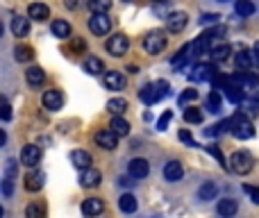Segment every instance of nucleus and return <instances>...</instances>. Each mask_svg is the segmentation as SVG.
Segmentation results:
<instances>
[{"instance_id":"nucleus-10","label":"nucleus","mask_w":259,"mask_h":218,"mask_svg":"<svg viewBox=\"0 0 259 218\" xmlns=\"http://www.w3.org/2000/svg\"><path fill=\"white\" fill-rule=\"evenodd\" d=\"M186 14L184 12H173L171 16L166 18V27H168V32H173V34H180L182 30L186 27Z\"/></svg>"},{"instance_id":"nucleus-20","label":"nucleus","mask_w":259,"mask_h":218,"mask_svg":"<svg viewBox=\"0 0 259 218\" xmlns=\"http://www.w3.org/2000/svg\"><path fill=\"white\" fill-rule=\"evenodd\" d=\"M71 161L75 164L80 171H84V168H91V164H93V157H91L86 150H75V152L71 154Z\"/></svg>"},{"instance_id":"nucleus-15","label":"nucleus","mask_w":259,"mask_h":218,"mask_svg":"<svg viewBox=\"0 0 259 218\" xmlns=\"http://www.w3.org/2000/svg\"><path fill=\"white\" fill-rule=\"evenodd\" d=\"M82 68H84L89 75H105V64H102V59H98V57H93V54H89V57L82 62Z\"/></svg>"},{"instance_id":"nucleus-53","label":"nucleus","mask_w":259,"mask_h":218,"mask_svg":"<svg viewBox=\"0 0 259 218\" xmlns=\"http://www.w3.org/2000/svg\"><path fill=\"white\" fill-rule=\"evenodd\" d=\"M157 3H162V0H157Z\"/></svg>"},{"instance_id":"nucleus-27","label":"nucleus","mask_w":259,"mask_h":218,"mask_svg":"<svg viewBox=\"0 0 259 218\" xmlns=\"http://www.w3.org/2000/svg\"><path fill=\"white\" fill-rule=\"evenodd\" d=\"M118 207H121V211H125V213H134L136 211V198L132 193H123L121 200H118Z\"/></svg>"},{"instance_id":"nucleus-4","label":"nucleus","mask_w":259,"mask_h":218,"mask_svg":"<svg viewBox=\"0 0 259 218\" xmlns=\"http://www.w3.org/2000/svg\"><path fill=\"white\" fill-rule=\"evenodd\" d=\"M105 50H107L112 57H123V54H127V50H130V39H127L125 34H114V36H109V41L105 43Z\"/></svg>"},{"instance_id":"nucleus-9","label":"nucleus","mask_w":259,"mask_h":218,"mask_svg":"<svg viewBox=\"0 0 259 218\" xmlns=\"http://www.w3.org/2000/svg\"><path fill=\"white\" fill-rule=\"evenodd\" d=\"M102 211H105V202L100 198H86L84 202H82V213H84L86 218L100 216Z\"/></svg>"},{"instance_id":"nucleus-40","label":"nucleus","mask_w":259,"mask_h":218,"mask_svg":"<svg viewBox=\"0 0 259 218\" xmlns=\"http://www.w3.org/2000/svg\"><path fill=\"white\" fill-rule=\"evenodd\" d=\"M207 152L212 154V157L216 159V161L221 164V166H227V164H225V157H223V152H221V150L216 148V145H207Z\"/></svg>"},{"instance_id":"nucleus-52","label":"nucleus","mask_w":259,"mask_h":218,"mask_svg":"<svg viewBox=\"0 0 259 218\" xmlns=\"http://www.w3.org/2000/svg\"><path fill=\"white\" fill-rule=\"evenodd\" d=\"M218 3H225V0H218Z\"/></svg>"},{"instance_id":"nucleus-46","label":"nucleus","mask_w":259,"mask_h":218,"mask_svg":"<svg viewBox=\"0 0 259 218\" xmlns=\"http://www.w3.org/2000/svg\"><path fill=\"white\" fill-rule=\"evenodd\" d=\"M12 191H14L12 180H9V177H5V180H3V193H5V198H9V195H12Z\"/></svg>"},{"instance_id":"nucleus-16","label":"nucleus","mask_w":259,"mask_h":218,"mask_svg":"<svg viewBox=\"0 0 259 218\" xmlns=\"http://www.w3.org/2000/svg\"><path fill=\"white\" fill-rule=\"evenodd\" d=\"M43 182H45V175L41 171H32V173H27L25 175V189L27 191H32V193H34V191H41L43 189Z\"/></svg>"},{"instance_id":"nucleus-5","label":"nucleus","mask_w":259,"mask_h":218,"mask_svg":"<svg viewBox=\"0 0 259 218\" xmlns=\"http://www.w3.org/2000/svg\"><path fill=\"white\" fill-rule=\"evenodd\" d=\"M89 27L95 36H105V34H109V30H112V18H109L107 14H93L89 21Z\"/></svg>"},{"instance_id":"nucleus-6","label":"nucleus","mask_w":259,"mask_h":218,"mask_svg":"<svg viewBox=\"0 0 259 218\" xmlns=\"http://www.w3.org/2000/svg\"><path fill=\"white\" fill-rule=\"evenodd\" d=\"M39 161H41V148L39 145L30 143L21 150V164L23 166H36Z\"/></svg>"},{"instance_id":"nucleus-8","label":"nucleus","mask_w":259,"mask_h":218,"mask_svg":"<svg viewBox=\"0 0 259 218\" xmlns=\"http://www.w3.org/2000/svg\"><path fill=\"white\" fill-rule=\"evenodd\" d=\"M214 77H216V68H214V64H198V66L193 68V75H191V80L195 82H214Z\"/></svg>"},{"instance_id":"nucleus-29","label":"nucleus","mask_w":259,"mask_h":218,"mask_svg":"<svg viewBox=\"0 0 259 218\" xmlns=\"http://www.w3.org/2000/svg\"><path fill=\"white\" fill-rule=\"evenodd\" d=\"M221 104H223L221 93H218V89H214L212 93L207 95V109H209L212 114H218V112H221Z\"/></svg>"},{"instance_id":"nucleus-51","label":"nucleus","mask_w":259,"mask_h":218,"mask_svg":"<svg viewBox=\"0 0 259 218\" xmlns=\"http://www.w3.org/2000/svg\"><path fill=\"white\" fill-rule=\"evenodd\" d=\"M252 52H254V57H257V59H259V41H257V43H254V48H252Z\"/></svg>"},{"instance_id":"nucleus-32","label":"nucleus","mask_w":259,"mask_h":218,"mask_svg":"<svg viewBox=\"0 0 259 218\" xmlns=\"http://www.w3.org/2000/svg\"><path fill=\"white\" fill-rule=\"evenodd\" d=\"M230 54H232V45L230 43H221V45H216V48L212 50V57L216 59V62H225Z\"/></svg>"},{"instance_id":"nucleus-45","label":"nucleus","mask_w":259,"mask_h":218,"mask_svg":"<svg viewBox=\"0 0 259 218\" xmlns=\"http://www.w3.org/2000/svg\"><path fill=\"white\" fill-rule=\"evenodd\" d=\"M0 116H3V121H9V118H12V107H9L7 100H3V109H0Z\"/></svg>"},{"instance_id":"nucleus-12","label":"nucleus","mask_w":259,"mask_h":218,"mask_svg":"<svg viewBox=\"0 0 259 218\" xmlns=\"http://www.w3.org/2000/svg\"><path fill=\"white\" fill-rule=\"evenodd\" d=\"M102 82L109 91H121L123 86H125V77H123V73H118V71H107L102 75Z\"/></svg>"},{"instance_id":"nucleus-11","label":"nucleus","mask_w":259,"mask_h":218,"mask_svg":"<svg viewBox=\"0 0 259 218\" xmlns=\"http://www.w3.org/2000/svg\"><path fill=\"white\" fill-rule=\"evenodd\" d=\"M127 171H130V175L134 177V180H143L150 173V164L145 161V159H132V161L127 164Z\"/></svg>"},{"instance_id":"nucleus-14","label":"nucleus","mask_w":259,"mask_h":218,"mask_svg":"<svg viewBox=\"0 0 259 218\" xmlns=\"http://www.w3.org/2000/svg\"><path fill=\"white\" fill-rule=\"evenodd\" d=\"M95 143H98L100 148H105V150H114L118 145V136L114 134L112 130H102V132L95 134Z\"/></svg>"},{"instance_id":"nucleus-36","label":"nucleus","mask_w":259,"mask_h":218,"mask_svg":"<svg viewBox=\"0 0 259 218\" xmlns=\"http://www.w3.org/2000/svg\"><path fill=\"white\" fill-rule=\"evenodd\" d=\"M184 121L186 123H202V112L198 107H189L184 112Z\"/></svg>"},{"instance_id":"nucleus-18","label":"nucleus","mask_w":259,"mask_h":218,"mask_svg":"<svg viewBox=\"0 0 259 218\" xmlns=\"http://www.w3.org/2000/svg\"><path fill=\"white\" fill-rule=\"evenodd\" d=\"M12 32H14V36H27L30 34V18L14 16L12 18Z\"/></svg>"},{"instance_id":"nucleus-26","label":"nucleus","mask_w":259,"mask_h":218,"mask_svg":"<svg viewBox=\"0 0 259 218\" xmlns=\"http://www.w3.org/2000/svg\"><path fill=\"white\" fill-rule=\"evenodd\" d=\"M53 34L57 36V39H68V36H71V25H68V21L57 18V21L53 23Z\"/></svg>"},{"instance_id":"nucleus-24","label":"nucleus","mask_w":259,"mask_h":218,"mask_svg":"<svg viewBox=\"0 0 259 218\" xmlns=\"http://www.w3.org/2000/svg\"><path fill=\"white\" fill-rule=\"evenodd\" d=\"M109 130H112L116 136H125V134H130V123L121 116H114L112 123H109Z\"/></svg>"},{"instance_id":"nucleus-43","label":"nucleus","mask_w":259,"mask_h":218,"mask_svg":"<svg viewBox=\"0 0 259 218\" xmlns=\"http://www.w3.org/2000/svg\"><path fill=\"white\" fill-rule=\"evenodd\" d=\"M14 175H16V161H12V159H9V161L5 164V177H9V180H12Z\"/></svg>"},{"instance_id":"nucleus-41","label":"nucleus","mask_w":259,"mask_h":218,"mask_svg":"<svg viewBox=\"0 0 259 218\" xmlns=\"http://www.w3.org/2000/svg\"><path fill=\"white\" fill-rule=\"evenodd\" d=\"M171 118H173V112H164L162 114V118H159V121H157V130H166V125H168V123H171Z\"/></svg>"},{"instance_id":"nucleus-31","label":"nucleus","mask_w":259,"mask_h":218,"mask_svg":"<svg viewBox=\"0 0 259 218\" xmlns=\"http://www.w3.org/2000/svg\"><path fill=\"white\" fill-rule=\"evenodd\" d=\"M107 109L114 114V116H121V114L127 109V100L125 98H112L107 102Z\"/></svg>"},{"instance_id":"nucleus-1","label":"nucleus","mask_w":259,"mask_h":218,"mask_svg":"<svg viewBox=\"0 0 259 218\" xmlns=\"http://www.w3.org/2000/svg\"><path fill=\"white\" fill-rule=\"evenodd\" d=\"M254 166V159L250 152H245V150H239V152L232 154L230 159V168L234 173H239V175H245V173H250Z\"/></svg>"},{"instance_id":"nucleus-7","label":"nucleus","mask_w":259,"mask_h":218,"mask_svg":"<svg viewBox=\"0 0 259 218\" xmlns=\"http://www.w3.org/2000/svg\"><path fill=\"white\" fill-rule=\"evenodd\" d=\"M64 104V95L59 89H48L43 93V107L50 109V112H57V109H62Z\"/></svg>"},{"instance_id":"nucleus-3","label":"nucleus","mask_w":259,"mask_h":218,"mask_svg":"<svg viewBox=\"0 0 259 218\" xmlns=\"http://www.w3.org/2000/svg\"><path fill=\"white\" fill-rule=\"evenodd\" d=\"M232 134H234L236 139H252L254 127L243 114H236V116L232 118Z\"/></svg>"},{"instance_id":"nucleus-19","label":"nucleus","mask_w":259,"mask_h":218,"mask_svg":"<svg viewBox=\"0 0 259 218\" xmlns=\"http://www.w3.org/2000/svg\"><path fill=\"white\" fill-rule=\"evenodd\" d=\"M218 216H223V218H232L236 211H239V204H236V200H232V198H225V200H221L218 202Z\"/></svg>"},{"instance_id":"nucleus-42","label":"nucleus","mask_w":259,"mask_h":218,"mask_svg":"<svg viewBox=\"0 0 259 218\" xmlns=\"http://www.w3.org/2000/svg\"><path fill=\"white\" fill-rule=\"evenodd\" d=\"M243 189H245V193H250V198H252V202H254V204H259V189H257V186H250V184H245Z\"/></svg>"},{"instance_id":"nucleus-28","label":"nucleus","mask_w":259,"mask_h":218,"mask_svg":"<svg viewBox=\"0 0 259 218\" xmlns=\"http://www.w3.org/2000/svg\"><path fill=\"white\" fill-rule=\"evenodd\" d=\"M216 195H218V186L214 184V182H204V184L200 186V191H198L200 200H214Z\"/></svg>"},{"instance_id":"nucleus-33","label":"nucleus","mask_w":259,"mask_h":218,"mask_svg":"<svg viewBox=\"0 0 259 218\" xmlns=\"http://www.w3.org/2000/svg\"><path fill=\"white\" fill-rule=\"evenodd\" d=\"M14 57H16V62H30V59L34 57V50H32L30 45H16Z\"/></svg>"},{"instance_id":"nucleus-23","label":"nucleus","mask_w":259,"mask_h":218,"mask_svg":"<svg viewBox=\"0 0 259 218\" xmlns=\"http://www.w3.org/2000/svg\"><path fill=\"white\" fill-rule=\"evenodd\" d=\"M139 98H141V102H145V104H154L159 100L157 86H154V84H145L143 89L139 91Z\"/></svg>"},{"instance_id":"nucleus-48","label":"nucleus","mask_w":259,"mask_h":218,"mask_svg":"<svg viewBox=\"0 0 259 218\" xmlns=\"http://www.w3.org/2000/svg\"><path fill=\"white\" fill-rule=\"evenodd\" d=\"M218 14H204L202 18H200V23H204V25H209V23H218Z\"/></svg>"},{"instance_id":"nucleus-25","label":"nucleus","mask_w":259,"mask_h":218,"mask_svg":"<svg viewBox=\"0 0 259 218\" xmlns=\"http://www.w3.org/2000/svg\"><path fill=\"white\" fill-rule=\"evenodd\" d=\"M254 62H259V59L254 57V52H248V50H241V52L236 54V66H239L241 71H248V68L252 66Z\"/></svg>"},{"instance_id":"nucleus-44","label":"nucleus","mask_w":259,"mask_h":218,"mask_svg":"<svg viewBox=\"0 0 259 218\" xmlns=\"http://www.w3.org/2000/svg\"><path fill=\"white\" fill-rule=\"evenodd\" d=\"M180 139L184 141V143H189V145H198V143H195V139L191 136L189 130H180Z\"/></svg>"},{"instance_id":"nucleus-37","label":"nucleus","mask_w":259,"mask_h":218,"mask_svg":"<svg viewBox=\"0 0 259 218\" xmlns=\"http://www.w3.org/2000/svg\"><path fill=\"white\" fill-rule=\"evenodd\" d=\"M223 34H225V27H223V25H216V27H212V30H207V32H204V39H207V41H212V39H216V36H218V39H221V36Z\"/></svg>"},{"instance_id":"nucleus-49","label":"nucleus","mask_w":259,"mask_h":218,"mask_svg":"<svg viewBox=\"0 0 259 218\" xmlns=\"http://www.w3.org/2000/svg\"><path fill=\"white\" fill-rule=\"evenodd\" d=\"M154 86H157V91H159V98L168 93V82H166V80H159V82H157V84H154Z\"/></svg>"},{"instance_id":"nucleus-30","label":"nucleus","mask_w":259,"mask_h":218,"mask_svg":"<svg viewBox=\"0 0 259 218\" xmlns=\"http://www.w3.org/2000/svg\"><path fill=\"white\" fill-rule=\"evenodd\" d=\"M234 9H236V14H239V16H252V14H254V3H252V0H236Z\"/></svg>"},{"instance_id":"nucleus-39","label":"nucleus","mask_w":259,"mask_h":218,"mask_svg":"<svg viewBox=\"0 0 259 218\" xmlns=\"http://www.w3.org/2000/svg\"><path fill=\"white\" fill-rule=\"evenodd\" d=\"M195 98H198V91H195V89H184V93L177 98V102L186 104V102H191V100H195Z\"/></svg>"},{"instance_id":"nucleus-13","label":"nucleus","mask_w":259,"mask_h":218,"mask_svg":"<svg viewBox=\"0 0 259 218\" xmlns=\"http://www.w3.org/2000/svg\"><path fill=\"white\" fill-rule=\"evenodd\" d=\"M100 180H102V175H100V171H95L93 166L84 168V171L80 173V184L86 186V189H93V186H98Z\"/></svg>"},{"instance_id":"nucleus-2","label":"nucleus","mask_w":259,"mask_h":218,"mask_svg":"<svg viewBox=\"0 0 259 218\" xmlns=\"http://www.w3.org/2000/svg\"><path fill=\"white\" fill-rule=\"evenodd\" d=\"M164 48H166V36H164V32L152 30L143 36V50L148 54H159V52H164Z\"/></svg>"},{"instance_id":"nucleus-35","label":"nucleus","mask_w":259,"mask_h":218,"mask_svg":"<svg viewBox=\"0 0 259 218\" xmlns=\"http://www.w3.org/2000/svg\"><path fill=\"white\" fill-rule=\"evenodd\" d=\"M25 218H45V207L43 204H30L25 209Z\"/></svg>"},{"instance_id":"nucleus-17","label":"nucleus","mask_w":259,"mask_h":218,"mask_svg":"<svg viewBox=\"0 0 259 218\" xmlns=\"http://www.w3.org/2000/svg\"><path fill=\"white\" fill-rule=\"evenodd\" d=\"M182 175H184V168H182L180 161H168L166 166H164V177H166L168 182L182 180Z\"/></svg>"},{"instance_id":"nucleus-47","label":"nucleus","mask_w":259,"mask_h":218,"mask_svg":"<svg viewBox=\"0 0 259 218\" xmlns=\"http://www.w3.org/2000/svg\"><path fill=\"white\" fill-rule=\"evenodd\" d=\"M73 52H84V41L77 39V36H73V45H71Z\"/></svg>"},{"instance_id":"nucleus-21","label":"nucleus","mask_w":259,"mask_h":218,"mask_svg":"<svg viewBox=\"0 0 259 218\" xmlns=\"http://www.w3.org/2000/svg\"><path fill=\"white\" fill-rule=\"evenodd\" d=\"M27 14H30V18H34V21L50 18V9H48V5H43V3H32L30 7H27Z\"/></svg>"},{"instance_id":"nucleus-50","label":"nucleus","mask_w":259,"mask_h":218,"mask_svg":"<svg viewBox=\"0 0 259 218\" xmlns=\"http://www.w3.org/2000/svg\"><path fill=\"white\" fill-rule=\"evenodd\" d=\"M64 5H66L68 9H75L77 5H80V0H64Z\"/></svg>"},{"instance_id":"nucleus-34","label":"nucleus","mask_w":259,"mask_h":218,"mask_svg":"<svg viewBox=\"0 0 259 218\" xmlns=\"http://www.w3.org/2000/svg\"><path fill=\"white\" fill-rule=\"evenodd\" d=\"M112 7V0H89V9L93 14H107Z\"/></svg>"},{"instance_id":"nucleus-38","label":"nucleus","mask_w":259,"mask_h":218,"mask_svg":"<svg viewBox=\"0 0 259 218\" xmlns=\"http://www.w3.org/2000/svg\"><path fill=\"white\" fill-rule=\"evenodd\" d=\"M207 43H209V41L204 39V36H200V39L195 41L193 45H191V48H193V54H195V57H200V54H204V50H207Z\"/></svg>"},{"instance_id":"nucleus-54","label":"nucleus","mask_w":259,"mask_h":218,"mask_svg":"<svg viewBox=\"0 0 259 218\" xmlns=\"http://www.w3.org/2000/svg\"><path fill=\"white\" fill-rule=\"evenodd\" d=\"M125 3H127V0H125Z\"/></svg>"},{"instance_id":"nucleus-22","label":"nucleus","mask_w":259,"mask_h":218,"mask_svg":"<svg viewBox=\"0 0 259 218\" xmlns=\"http://www.w3.org/2000/svg\"><path fill=\"white\" fill-rule=\"evenodd\" d=\"M25 80H27V84H30V86H41V84H43V80H45V73H43V68H39V66H32V68H27V73H25Z\"/></svg>"}]
</instances>
